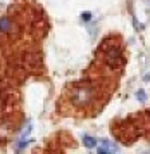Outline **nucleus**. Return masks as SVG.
I'll use <instances>...</instances> for the list:
<instances>
[{
    "mask_svg": "<svg viewBox=\"0 0 150 154\" xmlns=\"http://www.w3.org/2000/svg\"><path fill=\"white\" fill-rule=\"evenodd\" d=\"M138 97H140V100H145V92H138Z\"/></svg>",
    "mask_w": 150,
    "mask_h": 154,
    "instance_id": "6",
    "label": "nucleus"
},
{
    "mask_svg": "<svg viewBox=\"0 0 150 154\" xmlns=\"http://www.w3.org/2000/svg\"><path fill=\"white\" fill-rule=\"evenodd\" d=\"M85 146L88 147V149H93V147L97 146V140L93 139V137H90V135H86V137H85Z\"/></svg>",
    "mask_w": 150,
    "mask_h": 154,
    "instance_id": "4",
    "label": "nucleus"
},
{
    "mask_svg": "<svg viewBox=\"0 0 150 154\" xmlns=\"http://www.w3.org/2000/svg\"><path fill=\"white\" fill-rule=\"evenodd\" d=\"M90 100V90L88 88H78L73 94V102L76 104H86Z\"/></svg>",
    "mask_w": 150,
    "mask_h": 154,
    "instance_id": "1",
    "label": "nucleus"
},
{
    "mask_svg": "<svg viewBox=\"0 0 150 154\" xmlns=\"http://www.w3.org/2000/svg\"><path fill=\"white\" fill-rule=\"evenodd\" d=\"M83 19H85V21H90V19H92V14H90V12H85V14H83Z\"/></svg>",
    "mask_w": 150,
    "mask_h": 154,
    "instance_id": "5",
    "label": "nucleus"
},
{
    "mask_svg": "<svg viewBox=\"0 0 150 154\" xmlns=\"http://www.w3.org/2000/svg\"><path fill=\"white\" fill-rule=\"evenodd\" d=\"M12 23L9 21L7 17H0V31H5V33H9V31H12Z\"/></svg>",
    "mask_w": 150,
    "mask_h": 154,
    "instance_id": "3",
    "label": "nucleus"
},
{
    "mask_svg": "<svg viewBox=\"0 0 150 154\" xmlns=\"http://www.w3.org/2000/svg\"><path fill=\"white\" fill-rule=\"evenodd\" d=\"M102 147H98V152H117L119 151V147L116 144H110L109 140H102Z\"/></svg>",
    "mask_w": 150,
    "mask_h": 154,
    "instance_id": "2",
    "label": "nucleus"
}]
</instances>
